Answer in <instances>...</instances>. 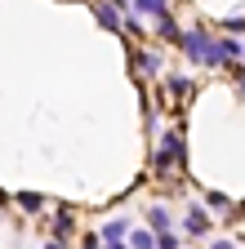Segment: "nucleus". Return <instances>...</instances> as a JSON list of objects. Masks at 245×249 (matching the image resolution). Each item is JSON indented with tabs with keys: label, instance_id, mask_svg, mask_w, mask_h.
Segmentation results:
<instances>
[{
	"label": "nucleus",
	"instance_id": "10",
	"mask_svg": "<svg viewBox=\"0 0 245 249\" xmlns=\"http://www.w3.org/2000/svg\"><path fill=\"white\" fill-rule=\"evenodd\" d=\"M188 231H205V209H192L188 213Z\"/></svg>",
	"mask_w": 245,
	"mask_h": 249
},
{
	"label": "nucleus",
	"instance_id": "19",
	"mask_svg": "<svg viewBox=\"0 0 245 249\" xmlns=\"http://www.w3.org/2000/svg\"><path fill=\"white\" fill-rule=\"evenodd\" d=\"M241 58H245V45H241Z\"/></svg>",
	"mask_w": 245,
	"mask_h": 249
},
{
	"label": "nucleus",
	"instance_id": "2",
	"mask_svg": "<svg viewBox=\"0 0 245 249\" xmlns=\"http://www.w3.org/2000/svg\"><path fill=\"white\" fill-rule=\"evenodd\" d=\"M174 156H183V138H178V134H165V142H161V151H156V169H161V174L174 165Z\"/></svg>",
	"mask_w": 245,
	"mask_h": 249
},
{
	"label": "nucleus",
	"instance_id": "8",
	"mask_svg": "<svg viewBox=\"0 0 245 249\" xmlns=\"http://www.w3.org/2000/svg\"><path fill=\"white\" fill-rule=\"evenodd\" d=\"M151 231H170V209H151Z\"/></svg>",
	"mask_w": 245,
	"mask_h": 249
},
{
	"label": "nucleus",
	"instance_id": "9",
	"mask_svg": "<svg viewBox=\"0 0 245 249\" xmlns=\"http://www.w3.org/2000/svg\"><path fill=\"white\" fill-rule=\"evenodd\" d=\"M156 22H161V36H165V40H178V27L170 22V14H161Z\"/></svg>",
	"mask_w": 245,
	"mask_h": 249
},
{
	"label": "nucleus",
	"instance_id": "1",
	"mask_svg": "<svg viewBox=\"0 0 245 249\" xmlns=\"http://www.w3.org/2000/svg\"><path fill=\"white\" fill-rule=\"evenodd\" d=\"M236 58H241V45L236 40H219V45H209V53H205L209 67H223V62H236Z\"/></svg>",
	"mask_w": 245,
	"mask_h": 249
},
{
	"label": "nucleus",
	"instance_id": "12",
	"mask_svg": "<svg viewBox=\"0 0 245 249\" xmlns=\"http://www.w3.org/2000/svg\"><path fill=\"white\" fill-rule=\"evenodd\" d=\"M170 93H174V98H183V93H188V80H183V76H170Z\"/></svg>",
	"mask_w": 245,
	"mask_h": 249
},
{
	"label": "nucleus",
	"instance_id": "11",
	"mask_svg": "<svg viewBox=\"0 0 245 249\" xmlns=\"http://www.w3.org/2000/svg\"><path fill=\"white\" fill-rule=\"evenodd\" d=\"M54 227H58V240H63V236L72 231V213H58V218H54Z\"/></svg>",
	"mask_w": 245,
	"mask_h": 249
},
{
	"label": "nucleus",
	"instance_id": "7",
	"mask_svg": "<svg viewBox=\"0 0 245 249\" xmlns=\"http://www.w3.org/2000/svg\"><path fill=\"white\" fill-rule=\"evenodd\" d=\"M134 67H143V71H156V67H161V58H156V53H134Z\"/></svg>",
	"mask_w": 245,
	"mask_h": 249
},
{
	"label": "nucleus",
	"instance_id": "14",
	"mask_svg": "<svg viewBox=\"0 0 245 249\" xmlns=\"http://www.w3.org/2000/svg\"><path fill=\"white\" fill-rule=\"evenodd\" d=\"M156 249H178V240H174L170 231H161V236H156Z\"/></svg>",
	"mask_w": 245,
	"mask_h": 249
},
{
	"label": "nucleus",
	"instance_id": "16",
	"mask_svg": "<svg viewBox=\"0 0 245 249\" xmlns=\"http://www.w3.org/2000/svg\"><path fill=\"white\" fill-rule=\"evenodd\" d=\"M85 249H98V240H85Z\"/></svg>",
	"mask_w": 245,
	"mask_h": 249
},
{
	"label": "nucleus",
	"instance_id": "17",
	"mask_svg": "<svg viewBox=\"0 0 245 249\" xmlns=\"http://www.w3.org/2000/svg\"><path fill=\"white\" fill-rule=\"evenodd\" d=\"M49 249H67V245H63V240H54V245H49Z\"/></svg>",
	"mask_w": 245,
	"mask_h": 249
},
{
	"label": "nucleus",
	"instance_id": "18",
	"mask_svg": "<svg viewBox=\"0 0 245 249\" xmlns=\"http://www.w3.org/2000/svg\"><path fill=\"white\" fill-rule=\"evenodd\" d=\"M107 249H125V245H116V240H107Z\"/></svg>",
	"mask_w": 245,
	"mask_h": 249
},
{
	"label": "nucleus",
	"instance_id": "13",
	"mask_svg": "<svg viewBox=\"0 0 245 249\" xmlns=\"http://www.w3.org/2000/svg\"><path fill=\"white\" fill-rule=\"evenodd\" d=\"M103 236H107V240H120V236H125V223H120V218H116V223H107Z\"/></svg>",
	"mask_w": 245,
	"mask_h": 249
},
{
	"label": "nucleus",
	"instance_id": "15",
	"mask_svg": "<svg viewBox=\"0 0 245 249\" xmlns=\"http://www.w3.org/2000/svg\"><path fill=\"white\" fill-rule=\"evenodd\" d=\"M209 249H232V240H219V245H209Z\"/></svg>",
	"mask_w": 245,
	"mask_h": 249
},
{
	"label": "nucleus",
	"instance_id": "5",
	"mask_svg": "<svg viewBox=\"0 0 245 249\" xmlns=\"http://www.w3.org/2000/svg\"><path fill=\"white\" fill-rule=\"evenodd\" d=\"M130 249H156V236H151V231H134L130 236Z\"/></svg>",
	"mask_w": 245,
	"mask_h": 249
},
{
	"label": "nucleus",
	"instance_id": "6",
	"mask_svg": "<svg viewBox=\"0 0 245 249\" xmlns=\"http://www.w3.org/2000/svg\"><path fill=\"white\" fill-rule=\"evenodd\" d=\"M94 14H98V22H103V27H107V31H125V27H120V18H116V14H112V9H103V5H98V9H94Z\"/></svg>",
	"mask_w": 245,
	"mask_h": 249
},
{
	"label": "nucleus",
	"instance_id": "3",
	"mask_svg": "<svg viewBox=\"0 0 245 249\" xmlns=\"http://www.w3.org/2000/svg\"><path fill=\"white\" fill-rule=\"evenodd\" d=\"M209 45H214V40H209V31H188V36H183V49H188L192 58H205Z\"/></svg>",
	"mask_w": 245,
	"mask_h": 249
},
{
	"label": "nucleus",
	"instance_id": "4",
	"mask_svg": "<svg viewBox=\"0 0 245 249\" xmlns=\"http://www.w3.org/2000/svg\"><path fill=\"white\" fill-rule=\"evenodd\" d=\"M134 9H138V14H151V18H161V14H170V0H134Z\"/></svg>",
	"mask_w": 245,
	"mask_h": 249
}]
</instances>
